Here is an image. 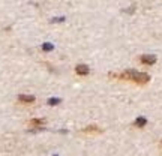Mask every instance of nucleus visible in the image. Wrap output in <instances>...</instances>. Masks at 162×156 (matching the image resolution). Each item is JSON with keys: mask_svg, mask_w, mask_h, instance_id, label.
<instances>
[{"mask_svg": "<svg viewBox=\"0 0 162 156\" xmlns=\"http://www.w3.org/2000/svg\"><path fill=\"white\" fill-rule=\"evenodd\" d=\"M54 156H57V155H54Z\"/></svg>", "mask_w": 162, "mask_h": 156, "instance_id": "10", "label": "nucleus"}, {"mask_svg": "<svg viewBox=\"0 0 162 156\" xmlns=\"http://www.w3.org/2000/svg\"><path fill=\"white\" fill-rule=\"evenodd\" d=\"M18 99H20L21 102H26V104H32V102H35V96H30V95H21Z\"/></svg>", "mask_w": 162, "mask_h": 156, "instance_id": "3", "label": "nucleus"}, {"mask_svg": "<svg viewBox=\"0 0 162 156\" xmlns=\"http://www.w3.org/2000/svg\"><path fill=\"white\" fill-rule=\"evenodd\" d=\"M125 77H128L129 80H134L140 84H144V83L149 81L147 74H141V72H137V71H128V72H125Z\"/></svg>", "mask_w": 162, "mask_h": 156, "instance_id": "1", "label": "nucleus"}, {"mask_svg": "<svg viewBox=\"0 0 162 156\" xmlns=\"http://www.w3.org/2000/svg\"><path fill=\"white\" fill-rule=\"evenodd\" d=\"M60 102H62V101H60L59 98H51V99H48V104H50V105H59Z\"/></svg>", "mask_w": 162, "mask_h": 156, "instance_id": "8", "label": "nucleus"}, {"mask_svg": "<svg viewBox=\"0 0 162 156\" xmlns=\"http://www.w3.org/2000/svg\"><path fill=\"white\" fill-rule=\"evenodd\" d=\"M141 62L146 63V65H153L156 62V59H155V56H143L141 57Z\"/></svg>", "mask_w": 162, "mask_h": 156, "instance_id": "2", "label": "nucleus"}, {"mask_svg": "<svg viewBox=\"0 0 162 156\" xmlns=\"http://www.w3.org/2000/svg\"><path fill=\"white\" fill-rule=\"evenodd\" d=\"M42 48H44L45 51H51V50H53V45H51V44H45Z\"/></svg>", "mask_w": 162, "mask_h": 156, "instance_id": "9", "label": "nucleus"}, {"mask_svg": "<svg viewBox=\"0 0 162 156\" xmlns=\"http://www.w3.org/2000/svg\"><path fill=\"white\" fill-rule=\"evenodd\" d=\"M84 132H101V129L98 126H87L84 129Z\"/></svg>", "mask_w": 162, "mask_h": 156, "instance_id": "7", "label": "nucleus"}, {"mask_svg": "<svg viewBox=\"0 0 162 156\" xmlns=\"http://www.w3.org/2000/svg\"><path fill=\"white\" fill-rule=\"evenodd\" d=\"M77 74H80V75H87V74H89V68L84 66V65H80V66H77Z\"/></svg>", "mask_w": 162, "mask_h": 156, "instance_id": "5", "label": "nucleus"}, {"mask_svg": "<svg viewBox=\"0 0 162 156\" xmlns=\"http://www.w3.org/2000/svg\"><path fill=\"white\" fill-rule=\"evenodd\" d=\"M146 125H147V119H146V117H137V119H135V126L143 128Z\"/></svg>", "mask_w": 162, "mask_h": 156, "instance_id": "4", "label": "nucleus"}, {"mask_svg": "<svg viewBox=\"0 0 162 156\" xmlns=\"http://www.w3.org/2000/svg\"><path fill=\"white\" fill-rule=\"evenodd\" d=\"M30 125H33V126H40V125H44V120H42V119H33V120H30Z\"/></svg>", "mask_w": 162, "mask_h": 156, "instance_id": "6", "label": "nucleus"}]
</instances>
